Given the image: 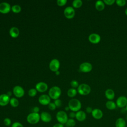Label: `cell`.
I'll return each instance as SVG.
<instances>
[{"label": "cell", "mask_w": 127, "mask_h": 127, "mask_svg": "<svg viewBox=\"0 0 127 127\" xmlns=\"http://www.w3.org/2000/svg\"><path fill=\"white\" fill-rule=\"evenodd\" d=\"M11 7L10 5L6 2H1L0 3V12L2 14L8 13L10 12Z\"/></svg>", "instance_id": "11"}, {"label": "cell", "mask_w": 127, "mask_h": 127, "mask_svg": "<svg viewBox=\"0 0 127 127\" xmlns=\"http://www.w3.org/2000/svg\"><path fill=\"white\" fill-rule=\"evenodd\" d=\"M68 116H69V117L70 119H74V118H75L76 113L71 111V112L69 113Z\"/></svg>", "instance_id": "38"}, {"label": "cell", "mask_w": 127, "mask_h": 127, "mask_svg": "<svg viewBox=\"0 0 127 127\" xmlns=\"http://www.w3.org/2000/svg\"><path fill=\"white\" fill-rule=\"evenodd\" d=\"M48 85L44 82L37 83L35 86V89L39 92H44L48 89Z\"/></svg>", "instance_id": "14"}, {"label": "cell", "mask_w": 127, "mask_h": 127, "mask_svg": "<svg viewBox=\"0 0 127 127\" xmlns=\"http://www.w3.org/2000/svg\"><path fill=\"white\" fill-rule=\"evenodd\" d=\"M116 104L117 106L120 108H125L127 104V98L124 96L119 97L116 100Z\"/></svg>", "instance_id": "9"}, {"label": "cell", "mask_w": 127, "mask_h": 127, "mask_svg": "<svg viewBox=\"0 0 127 127\" xmlns=\"http://www.w3.org/2000/svg\"><path fill=\"white\" fill-rule=\"evenodd\" d=\"M11 127H24L23 125L18 122H14L11 126Z\"/></svg>", "instance_id": "36"}, {"label": "cell", "mask_w": 127, "mask_h": 127, "mask_svg": "<svg viewBox=\"0 0 127 127\" xmlns=\"http://www.w3.org/2000/svg\"><path fill=\"white\" fill-rule=\"evenodd\" d=\"M37 93V91L36 90V89L32 88L28 91V95L30 97H34L36 95Z\"/></svg>", "instance_id": "29"}, {"label": "cell", "mask_w": 127, "mask_h": 127, "mask_svg": "<svg viewBox=\"0 0 127 127\" xmlns=\"http://www.w3.org/2000/svg\"><path fill=\"white\" fill-rule=\"evenodd\" d=\"M40 115V120L44 123H49L52 121V116L48 112H42Z\"/></svg>", "instance_id": "16"}, {"label": "cell", "mask_w": 127, "mask_h": 127, "mask_svg": "<svg viewBox=\"0 0 127 127\" xmlns=\"http://www.w3.org/2000/svg\"><path fill=\"white\" fill-rule=\"evenodd\" d=\"M9 103L11 105V106H12V107H17L18 105H19V101L18 100L15 98H12L10 99V101H9Z\"/></svg>", "instance_id": "26"}, {"label": "cell", "mask_w": 127, "mask_h": 127, "mask_svg": "<svg viewBox=\"0 0 127 127\" xmlns=\"http://www.w3.org/2000/svg\"><path fill=\"white\" fill-rule=\"evenodd\" d=\"M38 101L42 105H48L51 103V98L47 94H43L39 97Z\"/></svg>", "instance_id": "12"}, {"label": "cell", "mask_w": 127, "mask_h": 127, "mask_svg": "<svg viewBox=\"0 0 127 127\" xmlns=\"http://www.w3.org/2000/svg\"><path fill=\"white\" fill-rule=\"evenodd\" d=\"M88 40L90 43L96 44L100 42L101 37L98 34L92 33L88 36Z\"/></svg>", "instance_id": "13"}, {"label": "cell", "mask_w": 127, "mask_h": 127, "mask_svg": "<svg viewBox=\"0 0 127 127\" xmlns=\"http://www.w3.org/2000/svg\"><path fill=\"white\" fill-rule=\"evenodd\" d=\"M64 13L66 18L71 19L73 18L75 15V10L72 7L67 6L64 9Z\"/></svg>", "instance_id": "7"}, {"label": "cell", "mask_w": 127, "mask_h": 127, "mask_svg": "<svg viewBox=\"0 0 127 127\" xmlns=\"http://www.w3.org/2000/svg\"><path fill=\"white\" fill-rule=\"evenodd\" d=\"M126 122H127V115L126 116Z\"/></svg>", "instance_id": "47"}, {"label": "cell", "mask_w": 127, "mask_h": 127, "mask_svg": "<svg viewBox=\"0 0 127 127\" xmlns=\"http://www.w3.org/2000/svg\"><path fill=\"white\" fill-rule=\"evenodd\" d=\"M48 108L50 110L53 111L55 110L56 109V106L55 105V104H54V103H52L51 102L49 105H48Z\"/></svg>", "instance_id": "37"}, {"label": "cell", "mask_w": 127, "mask_h": 127, "mask_svg": "<svg viewBox=\"0 0 127 127\" xmlns=\"http://www.w3.org/2000/svg\"><path fill=\"white\" fill-rule=\"evenodd\" d=\"M125 108V109L126 110V111H127V104L126 105V107Z\"/></svg>", "instance_id": "46"}, {"label": "cell", "mask_w": 127, "mask_h": 127, "mask_svg": "<svg viewBox=\"0 0 127 127\" xmlns=\"http://www.w3.org/2000/svg\"><path fill=\"white\" fill-rule=\"evenodd\" d=\"M13 93L16 97L21 98L24 95V90L21 86L17 85L13 87Z\"/></svg>", "instance_id": "10"}, {"label": "cell", "mask_w": 127, "mask_h": 127, "mask_svg": "<svg viewBox=\"0 0 127 127\" xmlns=\"http://www.w3.org/2000/svg\"><path fill=\"white\" fill-rule=\"evenodd\" d=\"M40 111V109L37 106H35L34 107L33 109V112H34V113H38V112H39Z\"/></svg>", "instance_id": "40"}, {"label": "cell", "mask_w": 127, "mask_h": 127, "mask_svg": "<svg viewBox=\"0 0 127 127\" xmlns=\"http://www.w3.org/2000/svg\"><path fill=\"white\" fill-rule=\"evenodd\" d=\"M93 110V109H92V108L91 107H87L86 108V112L88 114L92 113V112Z\"/></svg>", "instance_id": "39"}, {"label": "cell", "mask_w": 127, "mask_h": 127, "mask_svg": "<svg viewBox=\"0 0 127 127\" xmlns=\"http://www.w3.org/2000/svg\"><path fill=\"white\" fill-rule=\"evenodd\" d=\"M106 107L110 110H115L117 107V105L115 102L113 101L112 100H108L106 102L105 104Z\"/></svg>", "instance_id": "22"}, {"label": "cell", "mask_w": 127, "mask_h": 127, "mask_svg": "<svg viewBox=\"0 0 127 127\" xmlns=\"http://www.w3.org/2000/svg\"><path fill=\"white\" fill-rule=\"evenodd\" d=\"M75 118L79 122H83L86 118V114L84 111L80 110L76 112Z\"/></svg>", "instance_id": "18"}, {"label": "cell", "mask_w": 127, "mask_h": 127, "mask_svg": "<svg viewBox=\"0 0 127 127\" xmlns=\"http://www.w3.org/2000/svg\"><path fill=\"white\" fill-rule=\"evenodd\" d=\"M125 14H126V15L127 16V8L125 9Z\"/></svg>", "instance_id": "45"}, {"label": "cell", "mask_w": 127, "mask_h": 127, "mask_svg": "<svg viewBox=\"0 0 127 127\" xmlns=\"http://www.w3.org/2000/svg\"><path fill=\"white\" fill-rule=\"evenodd\" d=\"M91 89L90 86L85 83H82L79 85L77 88L78 93L81 95H87L91 92Z\"/></svg>", "instance_id": "4"}, {"label": "cell", "mask_w": 127, "mask_h": 127, "mask_svg": "<svg viewBox=\"0 0 127 127\" xmlns=\"http://www.w3.org/2000/svg\"><path fill=\"white\" fill-rule=\"evenodd\" d=\"M55 73H56V74L57 75H59L60 74V71L58 70V71H57L56 72H55Z\"/></svg>", "instance_id": "44"}, {"label": "cell", "mask_w": 127, "mask_h": 127, "mask_svg": "<svg viewBox=\"0 0 127 127\" xmlns=\"http://www.w3.org/2000/svg\"><path fill=\"white\" fill-rule=\"evenodd\" d=\"M26 120L27 122L30 124H36L40 120V115L39 113L32 112L28 115Z\"/></svg>", "instance_id": "3"}, {"label": "cell", "mask_w": 127, "mask_h": 127, "mask_svg": "<svg viewBox=\"0 0 127 127\" xmlns=\"http://www.w3.org/2000/svg\"></svg>", "instance_id": "48"}, {"label": "cell", "mask_w": 127, "mask_h": 127, "mask_svg": "<svg viewBox=\"0 0 127 127\" xmlns=\"http://www.w3.org/2000/svg\"><path fill=\"white\" fill-rule=\"evenodd\" d=\"M64 109H65V111H69V110H70L68 106H66V107H65V108H64Z\"/></svg>", "instance_id": "43"}, {"label": "cell", "mask_w": 127, "mask_h": 127, "mask_svg": "<svg viewBox=\"0 0 127 127\" xmlns=\"http://www.w3.org/2000/svg\"><path fill=\"white\" fill-rule=\"evenodd\" d=\"M3 124L6 127H9L11 126V121L8 118H5L3 120Z\"/></svg>", "instance_id": "30"}, {"label": "cell", "mask_w": 127, "mask_h": 127, "mask_svg": "<svg viewBox=\"0 0 127 127\" xmlns=\"http://www.w3.org/2000/svg\"><path fill=\"white\" fill-rule=\"evenodd\" d=\"M115 127H126L127 122L123 118H119L116 121Z\"/></svg>", "instance_id": "20"}, {"label": "cell", "mask_w": 127, "mask_h": 127, "mask_svg": "<svg viewBox=\"0 0 127 127\" xmlns=\"http://www.w3.org/2000/svg\"><path fill=\"white\" fill-rule=\"evenodd\" d=\"M11 10L13 13H18L21 10V7L18 5H14L11 7Z\"/></svg>", "instance_id": "28"}, {"label": "cell", "mask_w": 127, "mask_h": 127, "mask_svg": "<svg viewBox=\"0 0 127 127\" xmlns=\"http://www.w3.org/2000/svg\"><path fill=\"white\" fill-rule=\"evenodd\" d=\"M91 114L93 118L96 120H100L103 117V112L101 109L98 108L94 109Z\"/></svg>", "instance_id": "15"}, {"label": "cell", "mask_w": 127, "mask_h": 127, "mask_svg": "<svg viewBox=\"0 0 127 127\" xmlns=\"http://www.w3.org/2000/svg\"><path fill=\"white\" fill-rule=\"evenodd\" d=\"M68 106L70 110L74 112H77L80 111L81 108V103L79 100L73 98L69 101Z\"/></svg>", "instance_id": "1"}, {"label": "cell", "mask_w": 127, "mask_h": 127, "mask_svg": "<svg viewBox=\"0 0 127 127\" xmlns=\"http://www.w3.org/2000/svg\"><path fill=\"white\" fill-rule=\"evenodd\" d=\"M60 66V62L58 60L56 59H53L49 64V68L50 69L54 72L58 71Z\"/></svg>", "instance_id": "8"}, {"label": "cell", "mask_w": 127, "mask_h": 127, "mask_svg": "<svg viewBox=\"0 0 127 127\" xmlns=\"http://www.w3.org/2000/svg\"><path fill=\"white\" fill-rule=\"evenodd\" d=\"M56 119L59 123L62 124H65L68 120V116L66 112L64 111H60L57 112L56 116Z\"/></svg>", "instance_id": "5"}, {"label": "cell", "mask_w": 127, "mask_h": 127, "mask_svg": "<svg viewBox=\"0 0 127 127\" xmlns=\"http://www.w3.org/2000/svg\"><path fill=\"white\" fill-rule=\"evenodd\" d=\"M67 2L66 0H58L57 1L58 5L60 6H63L65 5V4Z\"/></svg>", "instance_id": "33"}, {"label": "cell", "mask_w": 127, "mask_h": 127, "mask_svg": "<svg viewBox=\"0 0 127 127\" xmlns=\"http://www.w3.org/2000/svg\"><path fill=\"white\" fill-rule=\"evenodd\" d=\"M95 7L98 11H102L105 8V3L102 0H97L95 4Z\"/></svg>", "instance_id": "23"}, {"label": "cell", "mask_w": 127, "mask_h": 127, "mask_svg": "<svg viewBox=\"0 0 127 127\" xmlns=\"http://www.w3.org/2000/svg\"><path fill=\"white\" fill-rule=\"evenodd\" d=\"M70 85L73 88L75 89L76 88H78V87L79 86V84H78V82L77 81L73 80L70 82Z\"/></svg>", "instance_id": "32"}, {"label": "cell", "mask_w": 127, "mask_h": 127, "mask_svg": "<svg viewBox=\"0 0 127 127\" xmlns=\"http://www.w3.org/2000/svg\"><path fill=\"white\" fill-rule=\"evenodd\" d=\"M77 91L75 88H71L67 90V96L68 97L72 98V97H74V96H76V95L77 94Z\"/></svg>", "instance_id": "24"}, {"label": "cell", "mask_w": 127, "mask_h": 127, "mask_svg": "<svg viewBox=\"0 0 127 127\" xmlns=\"http://www.w3.org/2000/svg\"><path fill=\"white\" fill-rule=\"evenodd\" d=\"M103 2L107 5H113L116 2V1L115 0H104Z\"/></svg>", "instance_id": "34"}, {"label": "cell", "mask_w": 127, "mask_h": 127, "mask_svg": "<svg viewBox=\"0 0 127 127\" xmlns=\"http://www.w3.org/2000/svg\"><path fill=\"white\" fill-rule=\"evenodd\" d=\"M53 127H64V126L63 124H62L61 123H57V124H55L53 126Z\"/></svg>", "instance_id": "41"}, {"label": "cell", "mask_w": 127, "mask_h": 127, "mask_svg": "<svg viewBox=\"0 0 127 127\" xmlns=\"http://www.w3.org/2000/svg\"><path fill=\"white\" fill-rule=\"evenodd\" d=\"M10 100V97L6 94L0 95V106H5L7 105L9 103Z\"/></svg>", "instance_id": "17"}, {"label": "cell", "mask_w": 127, "mask_h": 127, "mask_svg": "<svg viewBox=\"0 0 127 127\" xmlns=\"http://www.w3.org/2000/svg\"><path fill=\"white\" fill-rule=\"evenodd\" d=\"M62 94V91L61 88L57 86L52 87L48 92V95L50 97L54 100H56L59 98Z\"/></svg>", "instance_id": "2"}, {"label": "cell", "mask_w": 127, "mask_h": 127, "mask_svg": "<svg viewBox=\"0 0 127 127\" xmlns=\"http://www.w3.org/2000/svg\"><path fill=\"white\" fill-rule=\"evenodd\" d=\"M6 94L8 96H11V95H12V93L10 92V91H8L7 92V93H6Z\"/></svg>", "instance_id": "42"}, {"label": "cell", "mask_w": 127, "mask_h": 127, "mask_svg": "<svg viewBox=\"0 0 127 127\" xmlns=\"http://www.w3.org/2000/svg\"><path fill=\"white\" fill-rule=\"evenodd\" d=\"M76 125V122L73 119H68L65 123L66 127H74Z\"/></svg>", "instance_id": "25"}, {"label": "cell", "mask_w": 127, "mask_h": 127, "mask_svg": "<svg viewBox=\"0 0 127 127\" xmlns=\"http://www.w3.org/2000/svg\"><path fill=\"white\" fill-rule=\"evenodd\" d=\"M116 4L119 6H125L126 4V0H116Z\"/></svg>", "instance_id": "31"}, {"label": "cell", "mask_w": 127, "mask_h": 127, "mask_svg": "<svg viewBox=\"0 0 127 127\" xmlns=\"http://www.w3.org/2000/svg\"><path fill=\"white\" fill-rule=\"evenodd\" d=\"M72 6L74 8H78L82 5V1L81 0H74L72 1Z\"/></svg>", "instance_id": "27"}, {"label": "cell", "mask_w": 127, "mask_h": 127, "mask_svg": "<svg viewBox=\"0 0 127 127\" xmlns=\"http://www.w3.org/2000/svg\"><path fill=\"white\" fill-rule=\"evenodd\" d=\"M105 95L107 99L109 100H112L115 98V93L113 89H108L105 91Z\"/></svg>", "instance_id": "19"}, {"label": "cell", "mask_w": 127, "mask_h": 127, "mask_svg": "<svg viewBox=\"0 0 127 127\" xmlns=\"http://www.w3.org/2000/svg\"><path fill=\"white\" fill-rule=\"evenodd\" d=\"M9 33L10 36L11 37H12L13 38H16L19 36V29L17 27H12L10 29Z\"/></svg>", "instance_id": "21"}, {"label": "cell", "mask_w": 127, "mask_h": 127, "mask_svg": "<svg viewBox=\"0 0 127 127\" xmlns=\"http://www.w3.org/2000/svg\"><path fill=\"white\" fill-rule=\"evenodd\" d=\"M79 68V71L81 72L84 73L89 72L92 69V65L90 63L84 62L80 64Z\"/></svg>", "instance_id": "6"}, {"label": "cell", "mask_w": 127, "mask_h": 127, "mask_svg": "<svg viewBox=\"0 0 127 127\" xmlns=\"http://www.w3.org/2000/svg\"><path fill=\"white\" fill-rule=\"evenodd\" d=\"M54 104L57 108H60L62 106V101L60 99H56L54 101Z\"/></svg>", "instance_id": "35"}]
</instances>
